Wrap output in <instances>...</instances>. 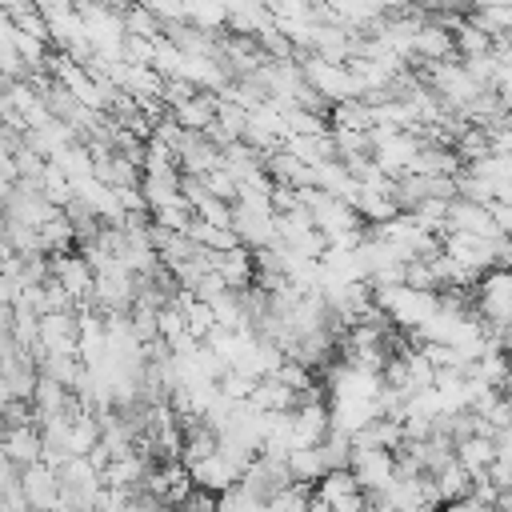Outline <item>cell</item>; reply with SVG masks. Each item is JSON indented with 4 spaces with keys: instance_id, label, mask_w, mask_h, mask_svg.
Listing matches in <instances>:
<instances>
[{
    "instance_id": "cell-1",
    "label": "cell",
    "mask_w": 512,
    "mask_h": 512,
    "mask_svg": "<svg viewBox=\"0 0 512 512\" xmlns=\"http://www.w3.org/2000/svg\"><path fill=\"white\" fill-rule=\"evenodd\" d=\"M300 72H304V80H308L328 104H344V100H360V96H364V88L356 84V76L348 72V64H332V60H320L316 52H308V56L300 60Z\"/></svg>"
},
{
    "instance_id": "cell-2",
    "label": "cell",
    "mask_w": 512,
    "mask_h": 512,
    "mask_svg": "<svg viewBox=\"0 0 512 512\" xmlns=\"http://www.w3.org/2000/svg\"><path fill=\"white\" fill-rule=\"evenodd\" d=\"M352 476H356L360 492L380 496L396 476V452H388V448H356L352 444Z\"/></svg>"
},
{
    "instance_id": "cell-3",
    "label": "cell",
    "mask_w": 512,
    "mask_h": 512,
    "mask_svg": "<svg viewBox=\"0 0 512 512\" xmlns=\"http://www.w3.org/2000/svg\"><path fill=\"white\" fill-rule=\"evenodd\" d=\"M48 264H52V276L68 288V296L76 300V308L80 304H96L92 300V292H96V272H92V264L80 256V252H56V256H48Z\"/></svg>"
},
{
    "instance_id": "cell-4",
    "label": "cell",
    "mask_w": 512,
    "mask_h": 512,
    "mask_svg": "<svg viewBox=\"0 0 512 512\" xmlns=\"http://www.w3.org/2000/svg\"><path fill=\"white\" fill-rule=\"evenodd\" d=\"M188 472H192V484L200 488V492H212V496H220V492H228L232 484H240V476H244V468L240 464H232L220 448L208 456V460H196V464H184Z\"/></svg>"
},
{
    "instance_id": "cell-5",
    "label": "cell",
    "mask_w": 512,
    "mask_h": 512,
    "mask_svg": "<svg viewBox=\"0 0 512 512\" xmlns=\"http://www.w3.org/2000/svg\"><path fill=\"white\" fill-rule=\"evenodd\" d=\"M20 492L32 512H52L60 504V476L48 464H28L20 476Z\"/></svg>"
},
{
    "instance_id": "cell-6",
    "label": "cell",
    "mask_w": 512,
    "mask_h": 512,
    "mask_svg": "<svg viewBox=\"0 0 512 512\" xmlns=\"http://www.w3.org/2000/svg\"><path fill=\"white\" fill-rule=\"evenodd\" d=\"M412 56L424 60V64H440V60H452L456 56V40L448 32V24H436V20H424L416 28V40H412Z\"/></svg>"
},
{
    "instance_id": "cell-7",
    "label": "cell",
    "mask_w": 512,
    "mask_h": 512,
    "mask_svg": "<svg viewBox=\"0 0 512 512\" xmlns=\"http://www.w3.org/2000/svg\"><path fill=\"white\" fill-rule=\"evenodd\" d=\"M0 452H4L8 460H16L20 468L40 464L44 436H40V428H36V424H24V428H4V436H0Z\"/></svg>"
},
{
    "instance_id": "cell-8",
    "label": "cell",
    "mask_w": 512,
    "mask_h": 512,
    "mask_svg": "<svg viewBox=\"0 0 512 512\" xmlns=\"http://www.w3.org/2000/svg\"><path fill=\"white\" fill-rule=\"evenodd\" d=\"M288 472H292L296 484H320L324 472H328V464H324V456H320V444H316V448H296V452H288Z\"/></svg>"
},
{
    "instance_id": "cell-9",
    "label": "cell",
    "mask_w": 512,
    "mask_h": 512,
    "mask_svg": "<svg viewBox=\"0 0 512 512\" xmlns=\"http://www.w3.org/2000/svg\"><path fill=\"white\" fill-rule=\"evenodd\" d=\"M124 32H128V36L160 40V36H164V24H160V16H156L152 8H144V4H128V8H124Z\"/></svg>"
},
{
    "instance_id": "cell-10",
    "label": "cell",
    "mask_w": 512,
    "mask_h": 512,
    "mask_svg": "<svg viewBox=\"0 0 512 512\" xmlns=\"http://www.w3.org/2000/svg\"><path fill=\"white\" fill-rule=\"evenodd\" d=\"M184 60H188V56H184L168 36H160V40H156V60H152V68H156L164 80L180 76V72H184Z\"/></svg>"
},
{
    "instance_id": "cell-11",
    "label": "cell",
    "mask_w": 512,
    "mask_h": 512,
    "mask_svg": "<svg viewBox=\"0 0 512 512\" xmlns=\"http://www.w3.org/2000/svg\"><path fill=\"white\" fill-rule=\"evenodd\" d=\"M204 180V188L212 192V196H220L224 204H236L240 200V184H236V176L228 172V168H212L208 176H200Z\"/></svg>"
},
{
    "instance_id": "cell-12",
    "label": "cell",
    "mask_w": 512,
    "mask_h": 512,
    "mask_svg": "<svg viewBox=\"0 0 512 512\" xmlns=\"http://www.w3.org/2000/svg\"><path fill=\"white\" fill-rule=\"evenodd\" d=\"M152 60H156V40H148V36H124V64L152 68Z\"/></svg>"
},
{
    "instance_id": "cell-13",
    "label": "cell",
    "mask_w": 512,
    "mask_h": 512,
    "mask_svg": "<svg viewBox=\"0 0 512 512\" xmlns=\"http://www.w3.org/2000/svg\"><path fill=\"white\" fill-rule=\"evenodd\" d=\"M24 424H36V428H40L32 400H8V404H4V428H24Z\"/></svg>"
},
{
    "instance_id": "cell-14",
    "label": "cell",
    "mask_w": 512,
    "mask_h": 512,
    "mask_svg": "<svg viewBox=\"0 0 512 512\" xmlns=\"http://www.w3.org/2000/svg\"><path fill=\"white\" fill-rule=\"evenodd\" d=\"M36 8H40V16L52 24V20H60V16H68V12H76V4L72 0H36Z\"/></svg>"
},
{
    "instance_id": "cell-15",
    "label": "cell",
    "mask_w": 512,
    "mask_h": 512,
    "mask_svg": "<svg viewBox=\"0 0 512 512\" xmlns=\"http://www.w3.org/2000/svg\"><path fill=\"white\" fill-rule=\"evenodd\" d=\"M12 316H16V308L12 304H0V336L12 332Z\"/></svg>"
},
{
    "instance_id": "cell-16",
    "label": "cell",
    "mask_w": 512,
    "mask_h": 512,
    "mask_svg": "<svg viewBox=\"0 0 512 512\" xmlns=\"http://www.w3.org/2000/svg\"><path fill=\"white\" fill-rule=\"evenodd\" d=\"M304 512H332V504H328V500H320V496L312 492V500H308V508H304Z\"/></svg>"
},
{
    "instance_id": "cell-17",
    "label": "cell",
    "mask_w": 512,
    "mask_h": 512,
    "mask_svg": "<svg viewBox=\"0 0 512 512\" xmlns=\"http://www.w3.org/2000/svg\"><path fill=\"white\" fill-rule=\"evenodd\" d=\"M472 8H512V0H472Z\"/></svg>"
},
{
    "instance_id": "cell-18",
    "label": "cell",
    "mask_w": 512,
    "mask_h": 512,
    "mask_svg": "<svg viewBox=\"0 0 512 512\" xmlns=\"http://www.w3.org/2000/svg\"><path fill=\"white\" fill-rule=\"evenodd\" d=\"M0 436H4V404H0Z\"/></svg>"
},
{
    "instance_id": "cell-19",
    "label": "cell",
    "mask_w": 512,
    "mask_h": 512,
    "mask_svg": "<svg viewBox=\"0 0 512 512\" xmlns=\"http://www.w3.org/2000/svg\"><path fill=\"white\" fill-rule=\"evenodd\" d=\"M332 512H336V508H332Z\"/></svg>"
}]
</instances>
